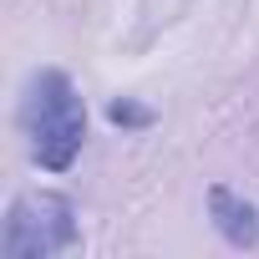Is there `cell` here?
I'll return each instance as SVG.
<instances>
[{"label":"cell","instance_id":"3957f363","mask_svg":"<svg viewBox=\"0 0 259 259\" xmlns=\"http://www.w3.org/2000/svg\"><path fill=\"white\" fill-rule=\"evenodd\" d=\"M208 219H213V229L224 234L229 249H254V244H259V208L244 203V198H239L234 188H224V183L208 188Z\"/></svg>","mask_w":259,"mask_h":259},{"label":"cell","instance_id":"6da1fadb","mask_svg":"<svg viewBox=\"0 0 259 259\" xmlns=\"http://www.w3.org/2000/svg\"><path fill=\"white\" fill-rule=\"evenodd\" d=\"M21 133H26V153L36 168L66 173L76 163V153L87 143V107H81V92L71 87V76L61 66H41L26 81Z\"/></svg>","mask_w":259,"mask_h":259},{"label":"cell","instance_id":"7a4b0ae2","mask_svg":"<svg viewBox=\"0 0 259 259\" xmlns=\"http://www.w3.org/2000/svg\"><path fill=\"white\" fill-rule=\"evenodd\" d=\"M81 244L76 229V203L56 188H31L11 203L6 234H0V254L6 259H51Z\"/></svg>","mask_w":259,"mask_h":259},{"label":"cell","instance_id":"277c9868","mask_svg":"<svg viewBox=\"0 0 259 259\" xmlns=\"http://www.w3.org/2000/svg\"><path fill=\"white\" fill-rule=\"evenodd\" d=\"M107 117H112L117 127H148V122H153V112H143V107H133V102H112Z\"/></svg>","mask_w":259,"mask_h":259}]
</instances>
